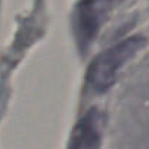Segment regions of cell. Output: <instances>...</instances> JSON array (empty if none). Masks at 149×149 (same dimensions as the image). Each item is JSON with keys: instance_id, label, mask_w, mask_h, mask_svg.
Wrapping results in <instances>:
<instances>
[{"instance_id": "obj_1", "label": "cell", "mask_w": 149, "mask_h": 149, "mask_svg": "<svg viewBox=\"0 0 149 149\" xmlns=\"http://www.w3.org/2000/svg\"><path fill=\"white\" fill-rule=\"evenodd\" d=\"M145 45L146 39L141 35H135L101 52L88 68L87 78L91 87L99 93L109 90L114 84L122 67L129 59H132Z\"/></svg>"}, {"instance_id": "obj_3", "label": "cell", "mask_w": 149, "mask_h": 149, "mask_svg": "<svg viewBox=\"0 0 149 149\" xmlns=\"http://www.w3.org/2000/svg\"><path fill=\"white\" fill-rule=\"evenodd\" d=\"M78 28H80V36L84 41H90L97 33L99 28V12L96 9V4L93 1H86L81 6L80 15H78Z\"/></svg>"}, {"instance_id": "obj_2", "label": "cell", "mask_w": 149, "mask_h": 149, "mask_svg": "<svg viewBox=\"0 0 149 149\" xmlns=\"http://www.w3.org/2000/svg\"><path fill=\"white\" fill-rule=\"evenodd\" d=\"M97 143H99V113L97 110H90L75 127L72 149H97Z\"/></svg>"}]
</instances>
